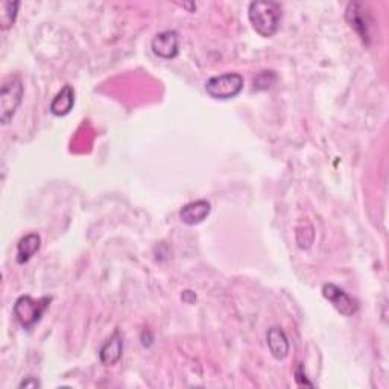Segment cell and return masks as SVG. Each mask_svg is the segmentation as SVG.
<instances>
[{"mask_svg":"<svg viewBox=\"0 0 389 389\" xmlns=\"http://www.w3.org/2000/svg\"><path fill=\"white\" fill-rule=\"evenodd\" d=\"M266 339H268L269 352L277 359V361H283V359L288 357L290 345H289L288 336L285 335L283 330H281L280 327H271L268 330Z\"/></svg>","mask_w":389,"mask_h":389,"instance_id":"10","label":"cell"},{"mask_svg":"<svg viewBox=\"0 0 389 389\" xmlns=\"http://www.w3.org/2000/svg\"><path fill=\"white\" fill-rule=\"evenodd\" d=\"M281 6L271 0H256L248 6V18L254 27V31L260 35L269 38L276 35L281 22Z\"/></svg>","mask_w":389,"mask_h":389,"instance_id":"1","label":"cell"},{"mask_svg":"<svg viewBox=\"0 0 389 389\" xmlns=\"http://www.w3.org/2000/svg\"><path fill=\"white\" fill-rule=\"evenodd\" d=\"M20 2H4L2 8H0V29L2 31H8L16 23L17 11Z\"/></svg>","mask_w":389,"mask_h":389,"instance_id":"13","label":"cell"},{"mask_svg":"<svg viewBox=\"0 0 389 389\" xmlns=\"http://www.w3.org/2000/svg\"><path fill=\"white\" fill-rule=\"evenodd\" d=\"M42 247V237L37 233H29L20 239L17 245V264L25 265L34 257L35 252Z\"/></svg>","mask_w":389,"mask_h":389,"instance_id":"12","label":"cell"},{"mask_svg":"<svg viewBox=\"0 0 389 389\" xmlns=\"http://www.w3.org/2000/svg\"><path fill=\"white\" fill-rule=\"evenodd\" d=\"M210 210L211 206L207 199L192 201L180 210V219L186 226H197L210 215Z\"/></svg>","mask_w":389,"mask_h":389,"instance_id":"9","label":"cell"},{"mask_svg":"<svg viewBox=\"0 0 389 389\" xmlns=\"http://www.w3.org/2000/svg\"><path fill=\"white\" fill-rule=\"evenodd\" d=\"M345 18L350 23V26H352L357 32V35L362 38V42L369 44V40H371V32H369V29H371L373 20L371 17H369V14L365 11V8L361 4H356V2L348 4Z\"/></svg>","mask_w":389,"mask_h":389,"instance_id":"6","label":"cell"},{"mask_svg":"<svg viewBox=\"0 0 389 389\" xmlns=\"http://www.w3.org/2000/svg\"><path fill=\"white\" fill-rule=\"evenodd\" d=\"M152 52L163 60H173L180 54V35L177 31H163L152 38Z\"/></svg>","mask_w":389,"mask_h":389,"instance_id":"7","label":"cell"},{"mask_svg":"<svg viewBox=\"0 0 389 389\" xmlns=\"http://www.w3.org/2000/svg\"><path fill=\"white\" fill-rule=\"evenodd\" d=\"M18 388H32V389H37V388H40V382L37 381V378L34 377H27L25 378V381L18 385Z\"/></svg>","mask_w":389,"mask_h":389,"instance_id":"16","label":"cell"},{"mask_svg":"<svg viewBox=\"0 0 389 389\" xmlns=\"http://www.w3.org/2000/svg\"><path fill=\"white\" fill-rule=\"evenodd\" d=\"M75 105V90L73 87L66 84L63 89L58 92V94L54 97V101L51 102V106H49V110L54 116H58V118H61V116H67Z\"/></svg>","mask_w":389,"mask_h":389,"instance_id":"11","label":"cell"},{"mask_svg":"<svg viewBox=\"0 0 389 389\" xmlns=\"http://www.w3.org/2000/svg\"><path fill=\"white\" fill-rule=\"evenodd\" d=\"M23 99V84L18 76H8L0 89V118L2 123L11 122Z\"/></svg>","mask_w":389,"mask_h":389,"instance_id":"3","label":"cell"},{"mask_svg":"<svg viewBox=\"0 0 389 389\" xmlns=\"http://www.w3.org/2000/svg\"><path fill=\"white\" fill-rule=\"evenodd\" d=\"M323 295L327 301L333 304V307L338 310L340 315H344L347 318L353 316L357 314L359 310V303L353 298L350 297L344 289H340L339 286L333 283H326L323 286Z\"/></svg>","mask_w":389,"mask_h":389,"instance_id":"5","label":"cell"},{"mask_svg":"<svg viewBox=\"0 0 389 389\" xmlns=\"http://www.w3.org/2000/svg\"><path fill=\"white\" fill-rule=\"evenodd\" d=\"M123 353V336L119 328H116L113 335L105 340L99 350V359L102 365L111 366L121 361Z\"/></svg>","mask_w":389,"mask_h":389,"instance_id":"8","label":"cell"},{"mask_svg":"<svg viewBox=\"0 0 389 389\" xmlns=\"http://www.w3.org/2000/svg\"><path fill=\"white\" fill-rule=\"evenodd\" d=\"M277 81V75L276 72H260L256 78H254V87L257 90H266L269 87Z\"/></svg>","mask_w":389,"mask_h":389,"instance_id":"14","label":"cell"},{"mask_svg":"<svg viewBox=\"0 0 389 389\" xmlns=\"http://www.w3.org/2000/svg\"><path fill=\"white\" fill-rule=\"evenodd\" d=\"M295 381H297V383H298L300 386L314 388V383L307 381V376H306V373H304L303 365H300V366L297 368V371H295Z\"/></svg>","mask_w":389,"mask_h":389,"instance_id":"15","label":"cell"},{"mask_svg":"<svg viewBox=\"0 0 389 389\" xmlns=\"http://www.w3.org/2000/svg\"><path fill=\"white\" fill-rule=\"evenodd\" d=\"M243 89V76L240 73H223L211 76L206 82V92L213 99L227 101L236 97Z\"/></svg>","mask_w":389,"mask_h":389,"instance_id":"4","label":"cell"},{"mask_svg":"<svg viewBox=\"0 0 389 389\" xmlns=\"http://www.w3.org/2000/svg\"><path fill=\"white\" fill-rule=\"evenodd\" d=\"M52 297H43L34 300L29 295L18 297L14 304V316L23 328H32L42 319L44 312L51 304Z\"/></svg>","mask_w":389,"mask_h":389,"instance_id":"2","label":"cell"}]
</instances>
